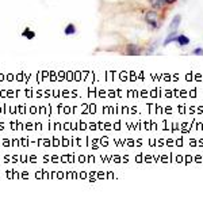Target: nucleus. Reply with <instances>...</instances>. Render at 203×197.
<instances>
[{
    "label": "nucleus",
    "instance_id": "nucleus-6",
    "mask_svg": "<svg viewBox=\"0 0 203 197\" xmlns=\"http://www.w3.org/2000/svg\"><path fill=\"white\" fill-rule=\"evenodd\" d=\"M150 3H152V6L154 7V8H160V7H162V6H165V2L164 0H149Z\"/></svg>",
    "mask_w": 203,
    "mask_h": 197
},
{
    "label": "nucleus",
    "instance_id": "nucleus-8",
    "mask_svg": "<svg viewBox=\"0 0 203 197\" xmlns=\"http://www.w3.org/2000/svg\"><path fill=\"white\" fill-rule=\"evenodd\" d=\"M23 35L24 37H26V38H28V40H31V38H34V33H32L31 30H30V29H26V30H24L23 31Z\"/></svg>",
    "mask_w": 203,
    "mask_h": 197
},
{
    "label": "nucleus",
    "instance_id": "nucleus-1",
    "mask_svg": "<svg viewBox=\"0 0 203 197\" xmlns=\"http://www.w3.org/2000/svg\"><path fill=\"white\" fill-rule=\"evenodd\" d=\"M145 20H146V23L152 26V29H156V27H158V22H157V14H156V12H154V11H149V12H146V15H145Z\"/></svg>",
    "mask_w": 203,
    "mask_h": 197
},
{
    "label": "nucleus",
    "instance_id": "nucleus-2",
    "mask_svg": "<svg viewBox=\"0 0 203 197\" xmlns=\"http://www.w3.org/2000/svg\"><path fill=\"white\" fill-rule=\"evenodd\" d=\"M180 20H181V16H180V15H175V16H173L172 22H171V24H169V33L177 30L179 24H180Z\"/></svg>",
    "mask_w": 203,
    "mask_h": 197
},
{
    "label": "nucleus",
    "instance_id": "nucleus-3",
    "mask_svg": "<svg viewBox=\"0 0 203 197\" xmlns=\"http://www.w3.org/2000/svg\"><path fill=\"white\" fill-rule=\"evenodd\" d=\"M175 42H177L180 46H186V45H188L190 44V38L187 35L184 34H180V35H177L176 37V40H175Z\"/></svg>",
    "mask_w": 203,
    "mask_h": 197
},
{
    "label": "nucleus",
    "instance_id": "nucleus-9",
    "mask_svg": "<svg viewBox=\"0 0 203 197\" xmlns=\"http://www.w3.org/2000/svg\"><path fill=\"white\" fill-rule=\"evenodd\" d=\"M194 55H196V56H202L203 55V49L202 48H196V49H194Z\"/></svg>",
    "mask_w": 203,
    "mask_h": 197
},
{
    "label": "nucleus",
    "instance_id": "nucleus-7",
    "mask_svg": "<svg viewBox=\"0 0 203 197\" xmlns=\"http://www.w3.org/2000/svg\"><path fill=\"white\" fill-rule=\"evenodd\" d=\"M75 31H76V29L73 24H68L67 27H65V34H68V35H72V34H75Z\"/></svg>",
    "mask_w": 203,
    "mask_h": 197
},
{
    "label": "nucleus",
    "instance_id": "nucleus-4",
    "mask_svg": "<svg viewBox=\"0 0 203 197\" xmlns=\"http://www.w3.org/2000/svg\"><path fill=\"white\" fill-rule=\"evenodd\" d=\"M176 37H177V31H171L169 34H168V37L164 40V42H162V45L164 46H166L168 44H171V42H175V40H176Z\"/></svg>",
    "mask_w": 203,
    "mask_h": 197
},
{
    "label": "nucleus",
    "instance_id": "nucleus-5",
    "mask_svg": "<svg viewBox=\"0 0 203 197\" xmlns=\"http://www.w3.org/2000/svg\"><path fill=\"white\" fill-rule=\"evenodd\" d=\"M127 52L129 55H140V48L137 46V45H129L127 46Z\"/></svg>",
    "mask_w": 203,
    "mask_h": 197
}]
</instances>
